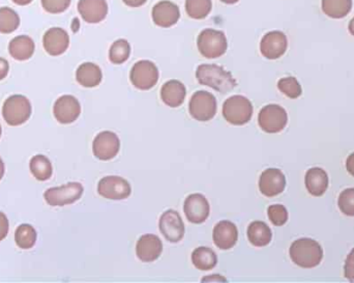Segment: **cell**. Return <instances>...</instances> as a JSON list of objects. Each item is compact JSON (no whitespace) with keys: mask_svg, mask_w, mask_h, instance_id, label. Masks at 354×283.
Wrapping results in <instances>:
<instances>
[{"mask_svg":"<svg viewBox=\"0 0 354 283\" xmlns=\"http://www.w3.org/2000/svg\"><path fill=\"white\" fill-rule=\"evenodd\" d=\"M196 78L201 86H208L222 94L229 93L238 86L231 73L218 64H200L196 70Z\"/></svg>","mask_w":354,"mask_h":283,"instance_id":"1","label":"cell"},{"mask_svg":"<svg viewBox=\"0 0 354 283\" xmlns=\"http://www.w3.org/2000/svg\"><path fill=\"white\" fill-rule=\"evenodd\" d=\"M291 260L301 268H315L323 258V250L317 241L303 238L294 241L289 249Z\"/></svg>","mask_w":354,"mask_h":283,"instance_id":"2","label":"cell"},{"mask_svg":"<svg viewBox=\"0 0 354 283\" xmlns=\"http://www.w3.org/2000/svg\"><path fill=\"white\" fill-rule=\"evenodd\" d=\"M197 47L202 56L208 60H214L224 56L227 51V38L220 30L206 28L198 36Z\"/></svg>","mask_w":354,"mask_h":283,"instance_id":"3","label":"cell"},{"mask_svg":"<svg viewBox=\"0 0 354 283\" xmlns=\"http://www.w3.org/2000/svg\"><path fill=\"white\" fill-rule=\"evenodd\" d=\"M222 112H223L224 119L229 124L234 126H244L252 119L253 105L246 97L236 95V96L230 97L224 102Z\"/></svg>","mask_w":354,"mask_h":283,"instance_id":"4","label":"cell"},{"mask_svg":"<svg viewBox=\"0 0 354 283\" xmlns=\"http://www.w3.org/2000/svg\"><path fill=\"white\" fill-rule=\"evenodd\" d=\"M29 100L22 95H14L3 103V116L9 126H21L31 116Z\"/></svg>","mask_w":354,"mask_h":283,"instance_id":"5","label":"cell"},{"mask_svg":"<svg viewBox=\"0 0 354 283\" xmlns=\"http://www.w3.org/2000/svg\"><path fill=\"white\" fill-rule=\"evenodd\" d=\"M288 123L286 110L280 105L270 104L263 107L258 115V124L265 133L275 134L284 130Z\"/></svg>","mask_w":354,"mask_h":283,"instance_id":"6","label":"cell"},{"mask_svg":"<svg viewBox=\"0 0 354 283\" xmlns=\"http://www.w3.org/2000/svg\"><path fill=\"white\" fill-rule=\"evenodd\" d=\"M83 191L84 189L80 183L72 182L60 187L50 188L44 194V198L51 207H64L80 199Z\"/></svg>","mask_w":354,"mask_h":283,"instance_id":"7","label":"cell"},{"mask_svg":"<svg viewBox=\"0 0 354 283\" xmlns=\"http://www.w3.org/2000/svg\"><path fill=\"white\" fill-rule=\"evenodd\" d=\"M159 76V69L151 60H139L129 73L131 84L140 90H151L157 84Z\"/></svg>","mask_w":354,"mask_h":283,"instance_id":"8","label":"cell"},{"mask_svg":"<svg viewBox=\"0 0 354 283\" xmlns=\"http://www.w3.org/2000/svg\"><path fill=\"white\" fill-rule=\"evenodd\" d=\"M190 114L199 121H208L216 113V99L206 90H198L192 96L189 103Z\"/></svg>","mask_w":354,"mask_h":283,"instance_id":"9","label":"cell"},{"mask_svg":"<svg viewBox=\"0 0 354 283\" xmlns=\"http://www.w3.org/2000/svg\"><path fill=\"white\" fill-rule=\"evenodd\" d=\"M164 238L170 243H179L185 236L186 226L181 215L174 210H168L162 214L159 223Z\"/></svg>","mask_w":354,"mask_h":283,"instance_id":"10","label":"cell"},{"mask_svg":"<svg viewBox=\"0 0 354 283\" xmlns=\"http://www.w3.org/2000/svg\"><path fill=\"white\" fill-rule=\"evenodd\" d=\"M98 192L106 199L123 200L131 195V187L123 177L109 175L99 182Z\"/></svg>","mask_w":354,"mask_h":283,"instance_id":"11","label":"cell"},{"mask_svg":"<svg viewBox=\"0 0 354 283\" xmlns=\"http://www.w3.org/2000/svg\"><path fill=\"white\" fill-rule=\"evenodd\" d=\"M121 149V140L115 133L104 131L99 133L92 143L94 157L102 161H109L116 157Z\"/></svg>","mask_w":354,"mask_h":283,"instance_id":"12","label":"cell"},{"mask_svg":"<svg viewBox=\"0 0 354 283\" xmlns=\"http://www.w3.org/2000/svg\"><path fill=\"white\" fill-rule=\"evenodd\" d=\"M288 47V40L284 32L274 30L268 32L260 42V52L265 58L274 60L284 56Z\"/></svg>","mask_w":354,"mask_h":283,"instance_id":"13","label":"cell"},{"mask_svg":"<svg viewBox=\"0 0 354 283\" xmlns=\"http://www.w3.org/2000/svg\"><path fill=\"white\" fill-rule=\"evenodd\" d=\"M53 113L54 116L60 124H72L80 116V102L74 96L64 95L54 103Z\"/></svg>","mask_w":354,"mask_h":283,"instance_id":"14","label":"cell"},{"mask_svg":"<svg viewBox=\"0 0 354 283\" xmlns=\"http://www.w3.org/2000/svg\"><path fill=\"white\" fill-rule=\"evenodd\" d=\"M186 217L191 223L201 224L206 221L210 213V204L205 196L200 193L188 196L184 205Z\"/></svg>","mask_w":354,"mask_h":283,"instance_id":"15","label":"cell"},{"mask_svg":"<svg viewBox=\"0 0 354 283\" xmlns=\"http://www.w3.org/2000/svg\"><path fill=\"white\" fill-rule=\"evenodd\" d=\"M286 177L278 169H268L263 171L259 180V189L266 197H275L284 191Z\"/></svg>","mask_w":354,"mask_h":283,"instance_id":"16","label":"cell"},{"mask_svg":"<svg viewBox=\"0 0 354 283\" xmlns=\"http://www.w3.org/2000/svg\"><path fill=\"white\" fill-rule=\"evenodd\" d=\"M214 245L220 250H229L236 245L238 240V230L233 222L222 220L214 226L212 232Z\"/></svg>","mask_w":354,"mask_h":283,"instance_id":"17","label":"cell"},{"mask_svg":"<svg viewBox=\"0 0 354 283\" xmlns=\"http://www.w3.org/2000/svg\"><path fill=\"white\" fill-rule=\"evenodd\" d=\"M151 17L155 25L159 27L169 28L179 22L181 11L175 3L163 0L153 8Z\"/></svg>","mask_w":354,"mask_h":283,"instance_id":"18","label":"cell"},{"mask_svg":"<svg viewBox=\"0 0 354 283\" xmlns=\"http://www.w3.org/2000/svg\"><path fill=\"white\" fill-rule=\"evenodd\" d=\"M42 45H44L46 52L50 56H62L70 46V36L62 28H50L44 34Z\"/></svg>","mask_w":354,"mask_h":283,"instance_id":"19","label":"cell"},{"mask_svg":"<svg viewBox=\"0 0 354 283\" xmlns=\"http://www.w3.org/2000/svg\"><path fill=\"white\" fill-rule=\"evenodd\" d=\"M78 11L87 23H100L108 15V3L106 0H79Z\"/></svg>","mask_w":354,"mask_h":283,"instance_id":"20","label":"cell"},{"mask_svg":"<svg viewBox=\"0 0 354 283\" xmlns=\"http://www.w3.org/2000/svg\"><path fill=\"white\" fill-rule=\"evenodd\" d=\"M162 252L163 243L155 234H144L137 242L136 254L141 262H155L161 256Z\"/></svg>","mask_w":354,"mask_h":283,"instance_id":"21","label":"cell"},{"mask_svg":"<svg viewBox=\"0 0 354 283\" xmlns=\"http://www.w3.org/2000/svg\"><path fill=\"white\" fill-rule=\"evenodd\" d=\"M187 88L185 84L179 80H169L162 86V101L171 108H177L185 102Z\"/></svg>","mask_w":354,"mask_h":283,"instance_id":"22","label":"cell"},{"mask_svg":"<svg viewBox=\"0 0 354 283\" xmlns=\"http://www.w3.org/2000/svg\"><path fill=\"white\" fill-rule=\"evenodd\" d=\"M76 79L84 88H96L102 82V70L94 62H84L77 69Z\"/></svg>","mask_w":354,"mask_h":283,"instance_id":"23","label":"cell"},{"mask_svg":"<svg viewBox=\"0 0 354 283\" xmlns=\"http://www.w3.org/2000/svg\"><path fill=\"white\" fill-rule=\"evenodd\" d=\"M305 187L311 195L323 196L329 187V177H327V171L323 169L314 167L307 171L305 175Z\"/></svg>","mask_w":354,"mask_h":283,"instance_id":"24","label":"cell"},{"mask_svg":"<svg viewBox=\"0 0 354 283\" xmlns=\"http://www.w3.org/2000/svg\"><path fill=\"white\" fill-rule=\"evenodd\" d=\"M36 45L28 36H18L10 42L9 52L12 58L19 62H24L32 58Z\"/></svg>","mask_w":354,"mask_h":283,"instance_id":"25","label":"cell"},{"mask_svg":"<svg viewBox=\"0 0 354 283\" xmlns=\"http://www.w3.org/2000/svg\"><path fill=\"white\" fill-rule=\"evenodd\" d=\"M248 238L255 247H265L270 244L273 238V232L270 226L265 222L254 221L249 225Z\"/></svg>","mask_w":354,"mask_h":283,"instance_id":"26","label":"cell"},{"mask_svg":"<svg viewBox=\"0 0 354 283\" xmlns=\"http://www.w3.org/2000/svg\"><path fill=\"white\" fill-rule=\"evenodd\" d=\"M192 262L201 271L212 270L218 264V256L208 247H198L192 254Z\"/></svg>","mask_w":354,"mask_h":283,"instance_id":"27","label":"cell"},{"mask_svg":"<svg viewBox=\"0 0 354 283\" xmlns=\"http://www.w3.org/2000/svg\"><path fill=\"white\" fill-rule=\"evenodd\" d=\"M29 169L32 175L40 182L47 181L53 173L51 162L44 155L32 157L29 162Z\"/></svg>","mask_w":354,"mask_h":283,"instance_id":"28","label":"cell"},{"mask_svg":"<svg viewBox=\"0 0 354 283\" xmlns=\"http://www.w3.org/2000/svg\"><path fill=\"white\" fill-rule=\"evenodd\" d=\"M323 13L333 19H341L351 12L352 0H323Z\"/></svg>","mask_w":354,"mask_h":283,"instance_id":"29","label":"cell"},{"mask_svg":"<svg viewBox=\"0 0 354 283\" xmlns=\"http://www.w3.org/2000/svg\"><path fill=\"white\" fill-rule=\"evenodd\" d=\"M186 12L192 19H205L212 9V0H186Z\"/></svg>","mask_w":354,"mask_h":283,"instance_id":"30","label":"cell"},{"mask_svg":"<svg viewBox=\"0 0 354 283\" xmlns=\"http://www.w3.org/2000/svg\"><path fill=\"white\" fill-rule=\"evenodd\" d=\"M36 230L29 224H21L15 232V241L18 247L21 249H31L36 242Z\"/></svg>","mask_w":354,"mask_h":283,"instance_id":"31","label":"cell"},{"mask_svg":"<svg viewBox=\"0 0 354 283\" xmlns=\"http://www.w3.org/2000/svg\"><path fill=\"white\" fill-rule=\"evenodd\" d=\"M20 17L11 8H0V34H9L18 29Z\"/></svg>","mask_w":354,"mask_h":283,"instance_id":"32","label":"cell"},{"mask_svg":"<svg viewBox=\"0 0 354 283\" xmlns=\"http://www.w3.org/2000/svg\"><path fill=\"white\" fill-rule=\"evenodd\" d=\"M131 56V45L125 38L115 40L109 50V60L112 64H121L127 62Z\"/></svg>","mask_w":354,"mask_h":283,"instance_id":"33","label":"cell"},{"mask_svg":"<svg viewBox=\"0 0 354 283\" xmlns=\"http://www.w3.org/2000/svg\"><path fill=\"white\" fill-rule=\"evenodd\" d=\"M278 88L281 93L290 99H297L301 97L303 90L301 84L294 77H285L278 82Z\"/></svg>","mask_w":354,"mask_h":283,"instance_id":"34","label":"cell"},{"mask_svg":"<svg viewBox=\"0 0 354 283\" xmlns=\"http://www.w3.org/2000/svg\"><path fill=\"white\" fill-rule=\"evenodd\" d=\"M340 211L344 215L353 217L354 216V188H349L341 192L338 199Z\"/></svg>","mask_w":354,"mask_h":283,"instance_id":"35","label":"cell"},{"mask_svg":"<svg viewBox=\"0 0 354 283\" xmlns=\"http://www.w3.org/2000/svg\"><path fill=\"white\" fill-rule=\"evenodd\" d=\"M268 218L275 226H282L288 220V212L282 205H273L268 210Z\"/></svg>","mask_w":354,"mask_h":283,"instance_id":"36","label":"cell"},{"mask_svg":"<svg viewBox=\"0 0 354 283\" xmlns=\"http://www.w3.org/2000/svg\"><path fill=\"white\" fill-rule=\"evenodd\" d=\"M72 0H42V5L48 13L62 14L71 5Z\"/></svg>","mask_w":354,"mask_h":283,"instance_id":"37","label":"cell"},{"mask_svg":"<svg viewBox=\"0 0 354 283\" xmlns=\"http://www.w3.org/2000/svg\"><path fill=\"white\" fill-rule=\"evenodd\" d=\"M344 276L350 282H354V249L351 250L346 258L345 266H344Z\"/></svg>","mask_w":354,"mask_h":283,"instance_id":"38","label":"cell"},{"mask_svg":"<svg viewBox=\"0 0 354 283\" xmlns=\"http://www.w3.org/2000/svg\"><path fill=\"white\" fill-rule=\"evenodd\" d=\"M10 224L7 216L3 212H0V242L5 240L9 234Z\"/></svg>","mask_w":354,"mask_h":283,"instance_id":"39","label":"cell"},{"mask_svg":"<svg viewBox=\"0 0 354 283\" xmlns=\"http://www.w3.org/2000/svg\"><path fill=\"white\" fill-rule=\"evenodd\" d=\"M10 64L7 60L0 58V80H3L9 74Z\"/></svg>","mask_w":354,"mask_h":283,"instance_id":"40","label":"cell"},{"mask_svg":"<svg viewBox=\"0 0 354 283\" xmlns=\"http://www.w3.org/2000/svg\"><path fill=\"white\" fill-rule=\"evenodd\" d=\"M123 1L129 8H140L147 3V0H123Z\"/></svg>","mask_w":354,"mask_h":283,"instance_id":"41","label":"cell"},{"mask_svg":"<svg viewBox=\"0 0 354 283\" xmlns=\"http://www.w3.org/2000/svg\"><path fill=\"white\" fill-rule=\"evenodd\" d=\"M346 169H347L348 173L354 177V153H352L349 157L347 158V161H346Z\"/></svg>","mask_w":354,"mask_h":283,"instance_id":"42","label":"cell"},{"mask_svg":"<svg viewBox=\"0 0 354 283\" xmlns=\"http://www.w3.org/2000/svg\"><path fill=\"white\" fill-rule=\"evenodd\" d=\"M12 1L18 5H27L31 3L34 0H12Z\"/></svg>","mask_w":354,"mask_h":283,"instance_id":"43","label":"cell"},{"mask_svg":"<svg viewBox=\"0 0 354 283\" xmlns=\"http://www.w3.org/2000/svg\"><path fill=\"white\" fill-rule=\"evenodd\" d=\"M5 163H3V159L0 158V181L3 180V175H5Z\"/></svg>","mask_w":354,"mask_h":283,"instance_id":"44","label":"cell"},{"mask_svg":"<svg viewBox=\"0 0 354 283\" xmlns=\"http://www.w3.org/2000/svg\"><path fill=\"white\" fill-rule=\"evenodd\" d=\"M203 281L206 280H222V281H226V279L224 278V277L218 276V275H216V276L212 277H205V278L202 279Z\"/></svg>","mask_w":354,"mask_h":283,"instance_id":"45","label":"cell"},{"mask_svg":"<svg viewBox=\"0 0 354 283\" xmlns=\"http://www.w3.org/2000/svg\"><path fill=\"white\" fill-rule=\"evenodd\" d=\"M348 28H349V32L352 34V36H354V17L352 18L351 21H350L349 26H348Z\"/></svg>","mask_w":354,"mask_h":283,"instance_id":"46","label":"cell"},{"mask_svg":"<svg viewBox=\"0 0 354 283\" xmlns=\"http://www.w3.org/2000/svg\"><path fill=\"white\" fill-rule=\"evenodd\" d=\"M220 1L225 3V5H236V3H238L240 0H220Z\"/></svg>","mask_w":354,"mask_h":283,"instance_id":"47","label":"cell"},{"mask_svg":"<svg viewBox=\"0 0 354 283\" xmlns=\"http://www.w3.org/2000/svg\"><path fill=\"white\" fill-rule=\"evenodd\" d=\"M1 132H3V129H1V126H0V137H1Z\"/></svg>","mask_w":354,"mask_h":283,"instance_id":"48","label":"cell"}]
</instances>
